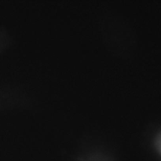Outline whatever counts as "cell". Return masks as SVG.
<instances>
[{
  "mask_svg": "<svg viewBox=\"0 0 161 161\" xmlns=\"http://www.w3.org/2000/svg\"><path fill=\"white\" fill-rule=\"evenodd\" d=\"M78 161H113L109 155L100 150H92L79 157Z\"/></svg>",
  "mask_w": 161,
  "mask_h": 161,
  "instance_id": "2",
  "label": "cell"
},
{
  "mask_svg": "<svg viewBox=\"0 0 161 161\" xmlns=\"http://www.w3.org/2000/svg\"><path fill=\"white\" fill-rule=\"evenodd\" d=\"M11 42V36L3 27H0V53L4 51Z\"/></svg>",
  "mask_w": 161,
  "mask_h": 161,
  "instance_id": "3",
  "label": "cell"
},
{
  "mask_svg": "<svg viewBox=\"0 0 161 161\" xmlns=\"http://www.w3.org/2000/svg\"><path fill=\"white\" fill-rule=\"evenodd\" d=\"M28 101L25 91L12 86H0V112L24 106Z\"/></svg>",
  "mask_w": 161,
  "mask_h": 161,
  "instance_id": "1",
  "label": "cell"
}]
</instances>
